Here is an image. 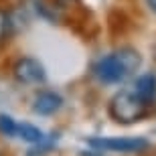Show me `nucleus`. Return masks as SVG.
<instances>
[{
  "mask_svg": "<svg viewBox=\"0 0 156 156\" xmlns=\"http://www.w3.org/2000/svg\"><path fill=\"white\" fill-rule=\"evenodd\" d=\"M108 114L118 124H134L150 116V105L130 89H122L110 99Z\"/></svg>",
  "mask_w": 156,
  "mask_h": 156,
  "instance_id": "1",
  "label": "nucleus"
},
{
  "mask_svg": "<svg viewBox=\"0 0 156 156\" xmlns=\"http://www.w3.org/2000/svg\"><path fill=\"white\" fill-rule=\"evenodd\" d=\"M93 75L99 81H104V83H120V81H124L130 75V71L124 65V61L120 59V55L112 53V55L101 57L98 63L93 65Z\"/></svg>",
  "mask_w": 156,
  "mask_h": 156,
  "instance_id": "2",
  "label": "nucleus"
},
{
  "mask_svg": "<svg viewBox=\"0 0 156 156\" xmlns=\"http://www.w3.org/2000/svg\"><path fill=\"white\" fill-rule=\"evenodd\" d=\"M89 146L98 148L99 152H124V154H132V152H144L148 150V140L144 138H91Z\"/></svg>",
  "mask_w": 156,
  "mask_h": 156,
  "instance_id": "3",
  "label": "nucleus"
},
{
  "mask_svg": "<svg viewBox=\"0 0 156 156\" xmlns=\"http://www.w3.org/2000/svg\"><path fill=\"white\" fill-rule=\"evenodd\" d=\"M12 73L18 83H27V85H35V83L45 81V67L33 57L18 59L16 65L12 67Z\"/></svg>",
  "mask_w": 156,
  "mask_h": 156,
  "instance_id": "4",
  "label": "nucleus"
},
{
  "mask_svg": "<svg viewBox=\"0 0 156 156\" xmlns=\"http://www.w3.org/2000/svg\"><path fill=\"white\" fill-rule=\"evenodd\" d=\"M63 98L55 91H41L33 101V112L39 116H53L55 112L61 110Z\"/></svg>",
  "mask_w": 156,
  "mask_h": 156,
  "instance_id": "5",
  "label": "nucleus"
},
{
  "mask_svg": "<svg viewBox=\"0 0 156 156\" xmlns=\"http://www.w3.org/2000/svg\"><path fill=\"white\" fill-rule=\"evenodd\" d=\"M134 93L138 95L142 101H146L148 105H152L156 101V75L154 73H144L136 79L134 85Z\"/></svg>",
  "mask_w": 156,
  "mask_h": 156,
  "instance_id": "6",
  "label": "nucleus"
},
{
  "mask_svg": "<svg viewBox=\"0 0 156 156\" xmlns=\"http://www.w3.org/2000/svg\"><path fill=\"white\" fill-rule=\"evenodd\" d=\"M130 23H132V20H130L122 10H112L110 16H108V29H110V33L114 37L124 35V33L130 29Z\"/></svg>",
  "mask_w": 156,
  "mask_h": 156,
  "instance_id": "7",
  "label": "nucleus"
},
{
  "mask_svg": "<svg viewBox=\"0 0 156 156\" xmlns=\"http://www.w3.org/2000/svg\"><path fill=\"white\" fill-rule=\"evenodd\" d=\"M16 134L24 142H29V144H37V142H41L45 138L43 132L37 126H33V124H16Z\"/></svg>",
  "mask_w": 156,
  "mask_h": 156,
  "instance_id": "8",
  "label": "nucleus"
},
{
  "mask_svg": "<svg viewBox=\"0 0 156 156\" xmlns=\"http://www.w3.org/2000/svg\"><path fill=\"white\" fill-rule=\"evenodd\" d=\"M0 134L2 136H16V122L8 114H0Z\"/></svg>",
  "mask_w": 156,
  "mask_h": 156,
  "instance_id": "9",
  "label": "nucleus"
},
{
  "mask_svg": "<svg viewBox=\"0 0 156 156\" xmlns=\"http://www.w3.org/2000/svg\"><path fill=\"white\" fill-rule=\"evenodd\" d=\"M146 4H148V8L152 12H156V0H146Z\"/></svg>",
  "mask_w": 156,
  "mask_h": 156,
  "instance_id": "10",
  "label": "nucleus"
},
{
  "mask_svg": "<svg viewBox=\"0 0 156 156\" xmlns=\"http://www.w3.org/2000/svg\"><path fill=\"white\" fill-rule=\"evenodd\" d=\"M10 6H8V0H0V10H8Z\"/></svg>",
  "mask_w": 156,
  "mask_h": 156,
  "instance_id": "11",
  "label": "nucleus"
},
{
  "mask_svg": "<svg viewBox=\"0 0 156 156\" xmlns=\"http://www.w3.org/2000/svg\"><path fill=\"white\" fill-rule=\"evenodd\" d=\"M154 59H156V47H154Z\"/></svg>",
  "mask_w": 156,
  "mask_h": 156,
  "instance_id": "12",
  "label": "nucleus"
}]
</instances>
